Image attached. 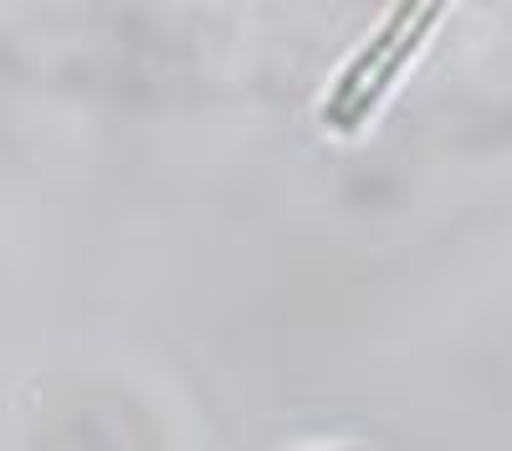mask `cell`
<instances>
[{
  "label": "cell",
  "instance_id": "cell-1",
  "mask_svg": "<svg viewBox=\"0 0 512 451\" xmlns=\"http://www.w3.org/2000/svg\"><path fill=\"white\" fill-rule=\"evenodd\" d=\"M405 21H410V6H400V11L390 16V26H384V31H379V36L369 41V47L359 52V62H354V67L344 72V82H338V103H349V98L359 93V82H364V72H369V67H374V62H379L384 52H390V41H395V31H400Z\"/></svg>",
  "mask_w": 512,
  "mask_h": 451
}]
</instances>
